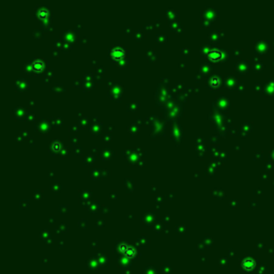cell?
<instances>
[{
  "label": "cell",
  "instance_id": "obj_1",
  "mask_svg": "<svg viewBox=\"0 0 274 274\" xmlns=\"http://www.w3.org/2000/svg\"><path fill=\"white\" fill-rule=\"evenodd\" d=\"M242 266H243V268H245L246 270H251V269H254V268H255L256 262L253 259H250V258H248V259L243 260Z\"/></svg>",
  "mask_w": 274,
  "mask_h": 274
},
{
  "label": "cell",
  "instance_id": "obj_2",
  "mask_svg": "<svg viewBox=\"0 0 274 274\" xmlns=\"http://www.w3.org/2000/svg\"><path fill=\"white\" fill-rule=\"evenodd\" d=\"M123 55H124V51H123V49L120 47H116L111 51V56H113L114 58H116V59L121 58Z\"/></svg>",
  "mask_w": 274,
  "mask_h": 274
},
{
  "label": "cell",
  "instance_id": "obj_3",
  "mask_svg": "<svg viewBox=\"0 0 274 274\" xmlns=\"http://www.w3.org/2000/svg\"><path fill=\"white\" fill-rule=\"evenodd\" d=\"M33 67H36V70H40L42 67H43V63L41 62V61H36V62H34L33 63Z\"/></svg>",
  "mask_w": 274,
  "mask_h": 274
}]
</instances>
